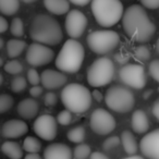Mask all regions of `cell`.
Returning a JSON list of instances; mask_svg holds the SVG:
<instances>
[{
    "mask_svg": "<svg viewBox=\"0 0 159 159\" xmlns=\"http://www.w3.org/2000/svg\"><path fill=\"white\" fill-rule=\"evenodd\" d=\"M121 20L124 32L133 42H149L156 32L155 24L150 21L147 12L139 5H132L126 8Z\"/></svg>",
    "mask_w": 159,
    "mask_h": 159,
    "instance_id": "cell-1",
    "label": "cell"
},
{
    "mask_svg": "<svg viewBox=\"0 0 159 159\" xmlns=\"http://www.w3.org/2000/svg\"><path fill=\"white\" fill-rule=\"evenodd\" d=\"M30 36L34 43L56 46L63 39V32L59 22L48 14H37L30 25Z\"/></svg>",
    "mask_w": 159,
    "mask_h": 159,
    "instance_id": "cell-2",
    "label": "cell"
},
{
    "mask_svg": "<svg viewBox=\"0 0 159 159\" xmlns=\"http://www.w3.org/2000/svg\"><path fill=\"white\" fill-rule=\"evenodd\" d=\"M85 58L84 47L76 39L66 40L61 47L57 58L56 66L59 71L66 73H76L82 68L83 61Z\"/></svg>",
    "mask_w": 159,
    "mask_h": 159,
    "instance_id": "cell-3",
    "label": "cell"
},
{
    "mask_svg": "<svg viewBox=\"0 0 159 159\" xmlns=\"http://www.w3.org/2000/svg\"><path fill=\"white\" fill-rule=\"evenodd\" d=\"M62 104L72 113H84L91 108L92 94L86 86L71 83L64 86L60 94Z\"/></svg>",
    "mask_w": 159,
    "mask_h": 159,
    "instance_id": "cell-4",
    "label": "cell"
},
{
    "mask_svg": "<svg viewBox=\"0 0 159 159\" xmlns=\"http://www.w3.org/2000/svg\"><path fill=\"white\" fill-rule=\"evenodd\" d=\"M91 8L96 22L102 27L116 25L124 12L120 0H92Z\"/></svg>",
    "mask_w": 159,
    "mask_h": 159,
    "instance_id": "cell-5",
    "label": "cell"
},
{
    "mask_svg": "<svg viewBox=\"0 0 159 159\" xmlns=\"http://www.w3.org/2000/svg\"><path fill=\"white\" fill-rule=\"evenodd\" d=\"M105 102L110 110L119 113L130 112L135 105L132 91L120 85H113L105 94Z\"/></svg>",
    "mask_w": 159,
    "mask_h": 159,
    "instance_id": "cell-6",
    "label": "cell"
},
{
    "mask_svg": "<svg viewBox=\"0 0 159 159\" xmlns=\"http://www.w3.org/2000/svg\"><path fill=\"white\" fill-rule=\"evenodd\" d=\"M115 63L107 57L96 59L87 69V82L92 87H102L112 81Z\"/></svg>",
    "mask_w": 159,
    "mask_h": 159,
    "instance_id": "cell-7",
    "label": "cell"
},
{
    "mask_svg": "<svg viewBox=\"0 0 159 159\" xmlns=\"http://www.w3.org/2000/svg\"><path fill=\"white\" fill-rule=\"evenodd\" d=\"M86 42L93 52L106 55L117 48L120 43V36L117 32L110 30L94 31L87 36Z\"/></svg>",
    "mask_w": 159,
    "mask_h": 159,
    "instance_id": "cell-8",
    "label": "cell"
},
{
    "mask_svg": "<svg viewBox=\"0 0 159 159\" xmlns=\"http://www.w3.org/2000/svg\"><path fill=\"white\" fill-rule=\"evenodd\" d=\"M119 76L124 84L135 89H144L147 82L145 69L143 66L137 63H129L123 66L119 71Z\"/></svg>",
    "mask_w": 159,
    "mask_h": 159,
    "instance_id": "cell-9",
    "label": "cell"
},
{
    "mask_svg": "<svg viewBox=\"0 0 159 159\" xmlns=\"http://www.w3.org/2000/svg\"><path fill=\"white\" fill-rule=\"evenodd\" d=\"M89 126L92 131L98 135H108L117 126V122L110 112L102 108L93 111L89 118Z\"/></svg>",
    "mask_w": 159,
    "mask_h": 159,
    "instance_id": "cell-10",
    "label": "cell"
},
{
    "mask_svg": "<svg viewBox=\"0 0 159 159\" xmlns=\"http://www.w3.org/2000/svg\"><path fill=\"white\" fill-rule=\"evenodd\" d=\"M55 58V51L46 45L33 43L27 47L25 59L30 66L37 68L50 63Z\"/></svg>",
    "mask_w": 159,
    "mask_h": 159,
    "instance_id": "cell-11",
    "label": "cell"
},
{
    "mask_svg": "<svg viewBox=\"0 0 159 159\" xmlns=\"http://www.w3.org/2000/svg\"><path fill=\"white\" fill-rule=\"evenodd\" d=\"M33 130L39 139L53 141L58 133V122L51 115H42L34 121Z\"/></svg>",
    "mask_w": 159,
    "mask_h": 159,
    "instance_id": "cell-12",
    "label": "cell"
},
{
    "mask_svg": "<svg viewBox=\"0 0 159 159\" xmlns=\"http://www.w3.org/2000/svg\"><path fill=\"white\" fill-rule=\"evenodd\" d=\"M66 32L70 38H79L84 34L87 27V18L80 10H70L64 22Z\"/></svg>",
    "mask_w": 159,
    "mask_h": 159,
    "instance_id": "cell-13",
    "label": "cell"
},
{
    "mask_svg": "<svg viewBox=\"0 0 159 159\" xmlns=\"http://www.w3.org/2000/svg\"><path fill=\"white\" fill-rule=\"evenodd\" d=\"M142 154L149 159H159V129L143 136L139 143Z\"/></svg>",
    "mask_w": 159,
    "mask_h": 159,
    "instance_id": "cell-14",
    "label": "cell"
},
{
    "mask_svg": "<svg viewBox=\"0 0 159 159\" xmlns=\"http://www.w3.org/2000/svg\"><path fill=\"white\" fill-rule=\"evenodd\" d=\"M66 80L68 79L63 73L52 69L44 70L40 74V83L43 87L47 89H57L64 86Z\"/></svg>",
    "mask_w": 159,
    "mask_h": 159,
    "instance_id": "cell-15",
    "label": "cell"
},
{
    "mask_svg": "<svg viewBox=\"0 0 159 159\" xmlns=\"http://www.w3.org/2000/svg\"><path fill=\"white\" fill-rule=\"evenodd\" d=\"M29 131V125L23 120L11 119L3 123L1 128V134L5 139H13L25 135Z\"/></svg>",
    "mask_w": 159,
    "mask_h": 159,
    "instance_id": "cell-16",
    "label": "cell"
},
{
    "mask_svg": "<svg viewBox=\"0 0 159 159\" xmlns=\"http://www.w3.org/2000/svg\"><path fill=\"white\" fill-rule=\"evenodd\" d=\"M72 149L63 143H52L44 150V159H72Z\"/></svg>",
    "mask_w": 159,
    "mask_h": 159,
    "instance_id": "cell-17",
    "label": "cell"
},
{
    "mask_svg": "<svg viewBox=\"0 0 159 159\" xmlns=\"http://www.w3.org/2000/svg\"><path fill=\"white\" fill-rule=\"evenodd\" d=\"M16 111L23 119L31 120L37 116L39 111V105L34 98H25L18 104Z\"/></svg>",
    "mask_w": 159,
    "mask_h": 159,
    "instance_id": "cell-18",
    "label": "cell"
},
{
    "mask_svg": "<svg viewBox=\"0 0 159 159\" xmlns=\"http://www.w3.org/2000/svg\"><path fill=\"white\" fill-rule=\"evenodd\" d=\"M132 130L137 134H144L149 129V120L147 115L143 110H135L131 117Z\"/></svg>",
    "mask_w": 159,
    "mask_h": 159,
    "instance_id": "cell-19",
    "label": "cell"
},
{
    "mask_svg": "<svg viewBox=\"0 0 159 159\" xmlns=\"http://www.w3.org/2000/svg\"><path fill=\"white\" fill-rule=\"evenodd\" d=\"M44 6L50 13L56 16H63L70 11L69 0H43Z\"/></svg>",
    "mask_w": 159,
    "mask_h": 159,
    "instance_id": "cell-20",
    "label": "cell"
},
{
    "mask_svg": "<svg viewBox=\"0 0 159 159\" xmlns=\"http://www.w3.org/2000/svg\"><path fill=\"white\" fill-rule=\"evenodd\" d=\"M120 143L123 146V149L126 154L130 155H135V152H137V143L136 139L133 135V133L129 130H124L122 132L121 136H120Z\"/></svg>",
    "mask_w": 159,
    "mask_h": 159,
    "instance_id": "cell-21",
    "label": "cell"
},
{
    "mask_svg": "<svg viewBox=\"0 0 159 159\" xmlns=\"http://www.w3.org/2000/svg\"><path fill=\"white\" fill-rule=\"evenodd\" d=\"M1 150L10 159L23 158V148L14 141H6L1 145Z\"/></svg>",
    "mask_w": 159,
    "mask_h": 159,
    "instance_id": "cell-22",
    "label": "cell"
},
{
    "mask_svg": "<svg viewBox=\"0 0 159 159\" xmlns=\"http://www.w3.org/2000/svg\"><path fill=\"white\" fill-rule=\"evenodd\" d=\"M26 48V42L19 38L8 40L7 43V53L11 59L19 57Z\"/></svg>",
    "mask_w": 159,
    "mask_h": 159,
    "instance_id": "cell-23",
    "label": "cell"
},
{
    "mask_svg": "<svg viewBox=\"0 0 159 159\" xmlns=\"http://www.w3.org/2000/svg\"><path fill=\"white\" fill-rule=\"evenodd\" d=\"M20 8V0H0V13L3 16H14Z\"/></svg>",
    "mask_w": 159,
    "mask_h": 159,
    "instance_id": "cell-24",
    "label": "cell"
},
{
    "mask_svg": "<svg viewBox=\"0 0 159 159\" xmlns=\"http://www.w3.org/2000/svg\"><path fill=\"white\" fill-rule=\"evenodd\" d=\"M23 149L27 154H37L42 149V143L36 137L27 136L25 137L24 142H23Z\"/></svg>",
    "mask_w": 159,
    "mask_h": 159,
    "instance_id": "cell-25",
    "label": "cell"
},
{
    "mask_svg": "<svg viewBox=\"0 0 159 159\" xmlns=\"http://www.w3.org/2000/svg\"><path fill=\"white\" fill-rule=\"evenodd\" d=\"M68 139L71 143H75V144H81L83 143L85 139V129L83 126H75L72 128L66 134Z\"/></svg>",
    "mask_w": 159,
    "mask_h": 159,
    "instance_id": "cell-26",
    "label": "cell"
},
{
    "mask_svg": "<svg viewBox=\"0 0 159 159\" xmlns=\"http://www.w3.org/2000/svg\"><path fill=\"white\" fill-rule=\"evenodd\" d=\"M92 148L89 145L87 144H79L73 150V156H74L75 159H86L91 156L92 154Z\"/></svg>",
    "mask_w": 159,
    "mask_h": 159,
    "instance_id": "cell-27",
    "label": "cell"
},
{
    "mask_svg": "<svg viewBox=\"0 0 159 159\" xmlns=\"http://www.w3.org/2000/svg\"><path fill=\"white\" fill-rule=\"evenodd\" d=\"M10 32L16 38L22 37L24 35V24L21 18H14L10 24Z\"/></svg>",
    "mask_w": 159,
    "mask_h": 159,
    "instance_id": "cell-28",
    "label": "cell"
},
{
    "mask_svg": "<svg viewBox=\"0 0 159 159\" xmlns=\"http://www.w3.org/2000/svg\"><path fill=\"white\" fill-rule=\"evenodd\" d=\"M14 99L9 94H0V115L6 113L12 108Z\"/></svg>",
    "mask_w": 159,
    "mask_h": 159,
    "instance_id": "cell-29",
    "label": "cell"
},
{
    "mask_svg": "<svg viewBox=\"0 0 159 159\" xmlns=\"http://www.w3.org/2000/svg\"><path fill=\"white\" fill-rule=\"evenodd\" d=\"M3 69L7 73L12 75H16V74H20L21 72L23 71V66L21 64L20 61L18 60H10V61L6 62L5 66H3Z\"/></svg>",
    "mask_w": 159,
    "mask_h": 159,
    "instance_id": "cell-30",
    "label": "cell"
},
{
    "mask_svg": "<svg viewBox=\"0 0 159 159\" xmlns=\"http://www.w3.org/2000/svg\"><path fill=\"white\" fill-rule=\"evenodd\" d=\"M27 85V80L23 76H16L11 82V89L12 92L19 94L22 93Z\"/></svg>",
    "mask_w": 159,
    "mask_h": 159,
    "instance_id": "cell-31",
    "label": "cell"
},
{
    "mask_svg": "<svg viewBox=\"0 0 159 159\" xmlns=\"http://www.w3.org/2000/svg\"><path fill=\"white\" fill-rule=\"evenodd\" d=\"M57 122L61 125H68L72 121V112L66 109V110H61L57 116Z\"/></svg>",
    "mask_w": 159,
    "mask_h": 159,
    "instance_id": "cell-32",
    "label": "cell"
},
{
    "mask_svg": "<svg viewBox=\"0 0 159 159\" xmlns=\"http://www.w3.org/2000/svg\"><path fill=\"white\" fill-rule=\"evenodd\" d=\"M148 71H149L150 76L157 83H159V59H155L150 62L149 66H148Z\"/></svg>",
    "mask_w": 159,
    "mask_h": 159,
    "instance_id": "cell-33",
    "label": "cell"
},
{
    "mask_svg": "<svg viewBox=\"0 0 159 159\" xmlns=\"http://www.w3.org/2000/svg\"><path fill=\"white\" fill-rule=\"evenodd\" d=\"M26 80L32 86L38 85L40 83V75L38 74V72L35 70V69H30V70L27 71Z\"/></svg>",
    "mask_w": 159,
    "mask_h": 159,
    "instance_id": "cell-34",
    "label": "cell"
},
{
    "mask_svg": "<svg viewBox=\"0 0 159 159\" xmlns=\"http://www.w3.org/2000/svg\"><path fill=\"white\" fill-rule=\"evenodd\" d=\"M119 144H120L119 137L118 136H110L104 142L102 147H104V149H106V150H110V149H113L115 147H117Z\"/></svg>",
    "mask_w": 159,
    "mask_h": 159,
    "instance_id": "cell-35",
    "label": "cell"
},
{
    "mask_svg": "<svg viewBox=\"0 0 159 159\" xmlns=\"http://www.w3.org/2000/svg\"><path fill=\"white\" fill-rule=\"evenodd\" d=\"M135 57H136V59L145 61V60H147L149 58V51H148V49L146 47L141 46L135 49Z\"/></svg>",
    "mask_w": 159,
    "mask_h": 159,
    "instance_id": "cell-36",
    "label": "cell"
},
{
    "mask_svg": "<svg viewBox=\"0 0 159 159\" xmlns=\"http://www.w3.org/2000/svg\"><path fill=\"white\" fill-rule=\"evenodd\" d=\"M44 104L48 107H52L57 104V96H56L55 93L52 92H49L45 95L44 97Z\"/></svg>",
    "mask_w": 159,
    "mask_h": 159,
    "instance_id": "cell-37",
    "label": "cell"
},
{
    "mask_svg": "<svg viewBox=\"0 0 159 159\" xmlns=\"http://www.w3.org/2000/svg\"><path fill=\"white\" fill-rule=\"evenodd\" d=\"M143 7L150 10H155L159 8V0H139Z\"/></svg>",
    "mask_w": 159,
    "mask_h": 159,
    "instance_id": "cell-38",
    "label": "cell"
},
{
    "mask_svg": "<svg viewBox=\"0 0 159 159\" xmlns=\"http://www.w3.org/2000/svg\"><path fill=\"white\" fill-rule=\"evenodd\" d=\"M42 94H43V87L39 86V85H34V86H32L30 89V95L33 98L39 97Z\"/></svg>",
    "mask_w": 159,
    "mask_h": 159,
    "instance_id": "cell-39",
    "label": "cell"
},
{
    "mask_svg": "<svg viewBox=\"0 0 159 159\" xmlns=\"http://www.w3.org/2000/svg\"><path fill=\"white\" fill-rule=\"evenodd\" d=\"M8 29H9V23H8V21L6 20L2 16H0V34L7 32Z\"/></svg>",
    "mask_w": 159,
    "mask_h": 159,
    "instance_id": "cell-40",
    "label": "cell"
},
{
    "mask_svg": "<svg viewBox=\"0 0 159 159\" xmlns=\"http://www.w3.org/2000/svg\"><path fill=\"white\" fill-rule=\"evenodd\" d=\"M152 115H154V117L159 121V97L157 98L154 102V104H152Z\"/></svg>",
    "mask_w": 159,
    "mask_h": 159,
    "instance_id": "cell-41",
    "label": "cell"
},
{
    "mask_svg": "<svg viewBox=\"0 0 159 159\" xmlns=\"http://www.w3.org/2000/svg\"><path fill=\"white\" fill-rule=\"evenodd\" d=\"M91 1L92 0H69V2L73 3L77 7H84V6L89 5Z\"/></svg>",
    "mask_w": 159,
    "mask_h": 159,
    "instance_id": "cell-42",
    "label": "cell"
},
{
    "mask_svg": "<svg viewBox=\"0 0 159 159\" xmlns=\"http://www.w3.org/2000/svg\"><path fill=\"white\" fill-rule=\"evenodd\" d=\"M89 159H109L104 152H94L91 154V158Z\"/></svg>",
    "mask_w": 159,
    "mask_h": 159,
    "instance_id": "cell-43",
    "label": "cell"
},
{
    "mask_svg": "<svg viewBox=\"0 0 159 159\" xmlns=\"http://www.w3.org/2000/svg\"><path fill=\"white\" fill-rule=\"evenodd\" d=\"M91 94H92V98H94L96 102H102V95L98 89H94Z\"/></svg>",
    "mask_w": 159,
    "mask_h": 159,
    "instance_id": "cell-44",
    "label": "cell"
},
{
    "mask_svg": "<svg viewBox=\"0 0 159 159\" xmlns=\"http://www.w3.org/2000/svg\"><path fill=\"white\" fill-rule=\"evenodd\" d=\"M24 159H43V158L37 152V154H27L26 156L24 157Z\"/></svg>",
    "mask_w": 159,
    "mask_h": 159,
    "instance_id": "cell-45",
    "label": "cell"
},
{
    "mask_svg": "<svg viewBox=\"0 0 159 159\" xmlns=\"http://www.w3.org/2000/svg\"><path fill=\"white\" fill-rule=\"evenodd\" d=\"M122 159H144L142 156H139V155H130L126 158H122Z\"/></svg>",
    "mask_w": 159,
    "mask_h": 159,
    "instance_id": "cell-46",
    "label": "cell"
},
{
    "mask_svg": "<svg viewBox=\"0 0 159 159\" xmlns=\"http://www.w3.org/2000/svg\"><path fill=\"white\" fill-rule=\"evenodd\" d=\"M155 48H156V52L159 55V37H158V39H157V42H156V46H155Z\"/></svg>",
    "mask_w": 159,
    "mask_h": 159,
    "instance_id": "cell-47",
    "label": "cell"
},
{
    "mask_svg": "<svg viewBox=\"0 0 159 159\" xmlns=\"http://www.w3.org/2000/svg\"><path fill=\"white\" fill-rule=\"evenodd\" d=\"M21 1H23L24 3H33L35 1H37V0H21Z\"/></svg>",
    "mask_w": 159,
    "mask_h": 159,
    "instance_id": "cell-48",
    "label": "cell"
},
{
    "mask_svg": "<svg viewBox=\"0 0 159 159\" xmlns=\"http://www.w3.org/2000/svg\"><path fill=\"white\" fill-rule=\"evenodd\" d=\"M3 45H5V42H3V39L1 37H0V49H2Z\"/></svg>",
    "mask_w": 159,
    "mask_h": 159,
    "instance_id": "cell-49",
    "label": "cell"
},
{
    "mask_svg": "<svg viewBox=\"0 0 159 159\" xmlns=\"http://www.w3.org/2000/svg\"><path fill=\"white\" fill-rule=\"evenodd\" d=\"M2 82H3V76L1 75V73H0V85L2 84Z\"/></svg>",
    "mask_w": 159,
    "mask_h": 159,
    "instance_id": "cell-50",
    "label": "cell"
},
{
    "mask_svg": "<svg viewBox=\"0 0 159 159\" xmlns=\"http://www.w3.org/2000/svg\"><path fill=\"white\" fill-rule=\"evenodd\" d=\"M3 66V60H2V58L0 57V66Z\"/></svg>",
    "mask_w": 159,
    "mask_h": 159,
    "instance_id": "cell-51",
    "label": "cell"
}]
</instances>
